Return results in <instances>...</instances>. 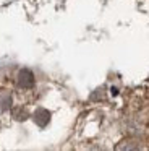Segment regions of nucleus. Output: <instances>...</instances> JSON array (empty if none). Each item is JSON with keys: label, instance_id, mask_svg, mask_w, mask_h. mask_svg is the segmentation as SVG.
I'll return each mask as SVG.
<instances>
[{"label": "nucleus", "instance_id": "nucleus-2", "mask_svg": "<svg viewBox=\"0 0 149 151\" xmlns=\"http://www.w3.org/2000/svg\"><path fill=\"white\" fill-rule=\"evenodd\" d=\"M32 119H34V122L39 127H45L49 124V120H50V112L45 111V109H37L34 112V115H32Z\"/></svg>", "mask_w": 149, "mask_h": 151}, {"label": "nucleus", "instance_id": "nucleus-1", "mask_svg": "<svg viewBox=\"0 0 149 151\" xmlns=\"http://www.w3.org/2000/svg\"><path fill=\"white\" fill-rule=\"evenodd\" d=\"M16 81H18V86H19V88H24V89L32 88V85H34V75H32L31 70L23 68V70H19Z\"/></svg>", "mask_w": 149, "mask_h": 151}, {"label": "nucleus", "instance_id": "nucleus-3", "mask_svg": "<svg viewBox=\"0 0 149 151\" xmlns=\"http://www.w3.org/2000/svg\"><path fill=\"white\" fill-rule=\"evenodd\" d=\"M10 101H11V99H10L8 96H6V98L3 99V104H2V107H3V109H8V107H10Z\"/></svg>", "mask_w": 149, "mask_h": 151}]
</instances>
